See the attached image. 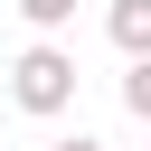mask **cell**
<instances>
[{"label":"cell","mask_w":151,"mask_h":151,"mask_svg":"<svg viewBox=\"0 0 151 151\" xmlns=\"http://www.w3.org/2000/svg\"><path fill=\"white\" fill-rule=\"evenodd\" d=\"M9 104H19V113H66V104H76V57L38 38V47L9 66Z\"/></svg>","instance_id":"obj_1"},{"label":"cell","mask_w":151,"mask_h":151,"mask_svg":"<svg viewBox=\"0 0 151 151\" xmlns=\"http://www.w3.org/2000/svg\"><path fill=\"white\" fill-rule=\"evenodd\" d=\"M104 38L142 66V57H151V0H113V9H104Z\"/></svg>","instance_id":"obj_2"},{"label":"cell","mask_w":151,"mask_h":151,"mask_svg":"<svg viewBox=\"0 0 151 151\" xmlns=\"http://www.w3.org/2000/svg\"><path fill=\"white\" fill-rule=\"evenodd\" d=\"M19 19H28V28H47V38H57V28H66V19H76V0H19Z\"/></svg>","instance_id":"obj_3"},{"label":"cell","mask_w":151,"mask_h":151,"mask_svg":"<svg viewBox=\"0 0 151 151\" xmlns=\"http://www.w3.org/2000/svg\"><path fill=\"white\" fill-rule=\"evenodd\" d=\"M123 113H132V123H151V57L123 76Z\"/></svg>","instance_id":"obj_4"},{"label":"cell","mask_w":151,"mask_h":151,"mask_svg":"<svg viewBox=\"0 0 151 151\" xmlns=\"http://www.w3.org/2000/svg\"><path fill=\"white\" fill-rule=\"evenodd\" d=\"M47 151H104V142H94V132H66V142H47Z\"/></svg>","instance_id":"obj_5"}]
</instances>
